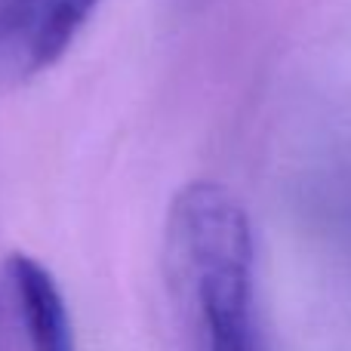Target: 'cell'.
Instances as JSON below:
<instances>
[{"mask_svg":"<svg viewBox=\"0 0 351 351\" xmlns=\"http://www.w3.org/2000/svg\"><path fill=\"white\" fill-rule=\"evenodd\" d=\"M102 0H0V86L53 68Z\"/></svg>","mask_w":351,"mask_h":351,"instance_id":"1","label":"cell"},{"mask_svg":"<svg viewBox=\"0 0 351 351\" xmlns=\"http://www.w3.org/2000/svg\"><path fill=\"white\" fill-rule=\"evenodd\" d=\"M3 278L31 351H77L68 302L43 262L28 253H12L3 265Z\"/></svg>","mask_w":351,"mask_h":351,"instance_id":"2","label":"cell"},{"mask_svg":"<svg viewBox=\"0 0 351 351\" xmlns=\"http://www.w3.org/2000/svg\"><path fill=\"white\" fill-rule=\"evenodd\" d=\"M200 333H204L206 351H265L259 327H256V311H228V315L200 317Z\"/></svg>","mask_w":351,"mask_h":351,"instance_id":"3","label":"cell"},{"mask_svg":"<svg viewBox=\"0 0 351 351\" xmlns=\"http://www.w3.org/2000/svg\"><path fill=\"white\" fill-rule=\"evenodd\" d=\"M179 10H200V6H206L210 0H173Z\"/></svg>","mask_w":351,"mask_h":351,"instance_id":"4","label":"cell"},{"mask_svg":"<svg viewBox=\"0 0 351 351\" xmlns=\"http://www.w3.org/2000/svg\"><path fill=\"white\" fill-rule=\"evenodd\" d=\"M0 351H6V339H3V321H0Z\"/></svg>","mask_w":351,"mask_h":351,"instance_id":"5","label":"cell"}]
</instances>
